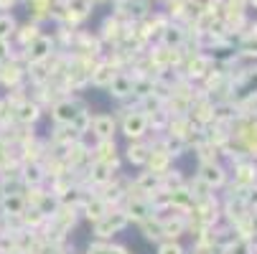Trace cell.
<instances>
[{"label":"cell","instance_id":"6da1fadb","mask_svg":"<svg viewBox=\"0 0 257 254\" xmlns=\"http://www.w3.org/2000/svg\"><path fill=\"white\" fill-rule=\"evenodd\" d=\"M11 33H13V21L8 16H0V41L11 39Z\"/></svg>","mask_w":257,"mask_h":254},{"label":"cell","instance_id":"7a4b0ae2","mask_svg":"<svg viewBox=\"0 0 257 254\" xmlns=\"http://www.w3.org/2000/svg\"><path fill=\"white\" fill-rule=\"evenodd\" d=\"M59 120H71V117H74V107H71V104H59Z\"/></svg>","mask_w":257,"mask_h":254},{"label":"cell","instance_id":"3957f363","mask_svg":"<svg viewBox=\"0 0 257 254\" xmlns=\"http://www.w3.org/2000/svg\"><path fill=\"white\" fill-rule=\"evenodd\" d=\"M46 49H49V41H44V39H41L39 44L33 46V59H41V56L46 54Z\"/></svg>","mask_w":257,"mask_h":254},{"label":"cell","instance_id":"277c9868","mask_svg":"<svg viewBox=\"0 0 257 254\" xmlns=\"http://www.w3.org/2000/svg\"><path fill=\"white\" fill-rule=\"evenodd\" d=\"M97 130H99V135H109V120H102L97 125Z\"/></svg>","mask_w":257,"mask_h":254},{"label":"cell","instance_id":"5b68a950","mask_svg":"<svg viewBox=\"0 0 257 254\" xmlns=\"http://www.w3.org/2000/svg\"><path fill=\"white\" fill-rule=\"evenodd\" d=\"M163 254H178V251H176V249H171V246H168V249H163Z\"/></svg>","mask_w":257,"mask_h":254}]
</instances>
